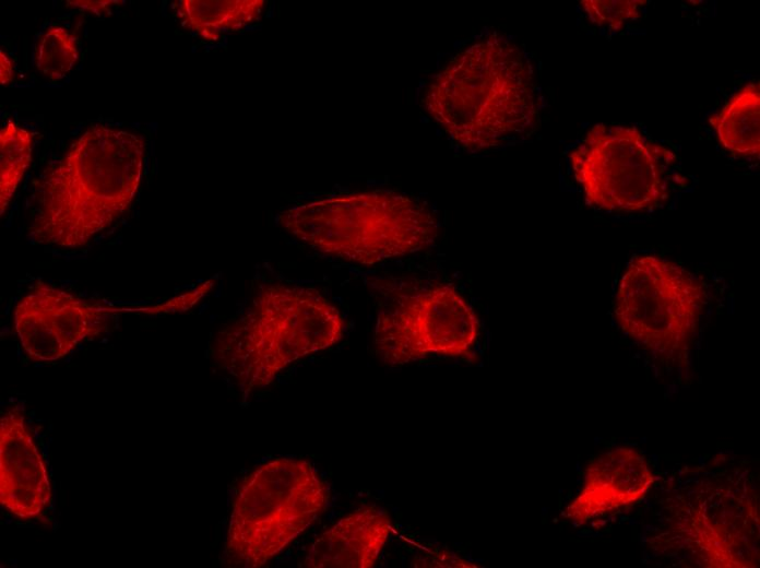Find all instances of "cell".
<instances>
[{"label":"cell","mask_w":760,"mask_h":568,"mask_svg":"<svg viewBox=\"0 0 760 568\" xmlns=\"http://www.w3.org/2000/svg\"><path fill=\"white\" fill-rule=\"evenodd\" d=\"M111 3H112V1H109V0H105V1H68L69 5H74V7L83 8L86 10H93V11L106 10Z\"/></svg>","instance_id":"cell-21"},{"label":"cell","mask_w":760,"mask_h":568,"mask_svg":"<svg viewBox=\"0 0 760 568\" xmlns=\"http://www.w3.org/2000/svg\"><path fill=\"white\" fill-rule=\"evenodd\" d=\"M391 531V518L384 509L360 507L341 518L311 544L304 566L370 568L377 563Z\"/></svg>","instance_id":"cell-13"},{"label":"cell","mask_w":760,"mask_h":568,"mask_svg":"<svg viewBox=\"0 0 760 568\" xmlns=\"http://www.w3.org/2000/svg\"><path fill=\"white\" fill-rule=\"evenodd\" d=\"M423 105L459 146L472 152L525 134L538 117L529 60L515 43L496 33L453 56L425 88Z\"/></svg>","instance_id":"cell-2"},{"label":"cell","mask_w":760,"mask_h":568,"mask_svg":"<svg viewBox=\"0 0 760 568\" xmlns=\"http://www.w3.org/2000/svg\"><path fill=\"white\" fill-rule=\"evenodd\" d=\"M119 311L37 281L16 303L13 321L25 353L34 360L50 363L103 335Z\"/></svg>","instance_id":"cell-9"},{"label":"cell","mask_w":760,"mask_h":568,"mask_svg":"<svg viewBox=\"0 0 760 568\" xmlns=\"http://www.w3.org/2000/svg\"><path fill=\"white\" fill-rule=\"evenodd\" d=\"M339 309L318 289L273 283L215 336L213 358L245 395L343 338Z\"/></svg>","instance_id":"cell-3"},{"label":"cell","mask_w":760,"mask_h":568,"mask_svg":"<svg viewBox=\"0 0 760 568\" xmlns=\"http://www.w3.org/2000/svg\"><path fill=\"white\" fill-rule=\"evenodd\" d=\"M213 286L212 281H206L202 283L199 287L191 292H187L180 296H176L163 304H158L149 309H145V313H167L185 311L191 308L199 299H201Z\"/></svg>","instance_id":"cell-19"},{"label":"cell","mask_w":760,"mask_h":568,"mask_svg":"<svg viewBox=\"0 0 760 568\" xmlns=\"http://www.w3.org/2000/svg\"><path fill=\"white\" fill-rule=\"evenodd\" d=\"M145 139L133 131L92 125L45 174L28 229L34 244L86 246L131 206L139 189Z\"/></svg>","instance_id":"cell-1"},{"label":"cell","mask_w":760,"mask_h":568,"mask_svg":"<svg viewBox=\"0 0 760 568\" xmlns=\"http://www.w3.org/2000/svg\"><path fill=\"white\" fill-rule=\"evenodd\" d=\"M13 80V63L10 57L0 50V83L3 86L9 85Z\"/></svg>","instance_id":"cell-20"},{"label":"cell","mask_w":760,"mask_h":568,"mask_svg":"<svg viewBox=\"0 0 760 568\" xmlns=\"http://www.w3.org/2000/svg\"><path fill=\"white\" fill-rule=\"evenodd\" d=\"M280 225L314 250L373 265L430 248L438 218L427 203L394 190L340 193L292 206Z\"/></svg>","instance_id":"cell-4"},{"label":"cell","mask_w":760,"mask_h":568,"mask_svg":"<svg viewBox=\"0 0 760 568\" xmlns=\"http://www.w3.org/2000/svg\"><path fill=\"white\" fill-rule=\"evenodd\" d=\"M47 465L23 411L5 410L0 417V502L14 517L31 520L50 505Z\"/></svg>","instance_id":"cell-11"},{"label":"cell","mask_w":760,"mask_h":568,"mask_svg":"<svg viewBox=\"0 0 760 568\" xmlns=\"http://www.w3.org/2000/svg\"><path fill=\"white\" fill-rule=\"evenodd\" d=\"M640 0H583L580 2L587 19L597 26L620 29L629 20L640 15Z\"/></svg>","instance_id":"cell-18"},{"label":"cell","mask_w":760,"mask_h":568,"mask_svg":"<svg viewBox=\"0 0 760 568\" xmlns=\"http://www.w3.org/2000/svg\"><path fill=\"white\" fill-rule=\"evenodd\" d=\"M569 159L587 204L610 213L652 211L680 180L676 153L632 126H593Z\"/></svg>","instance_id":"cell-6"},{"label":"cell","mask_w":760,"mask_h":568,"mask_svg":"<svg viewBox=\"0 0 760 568\" xmlns=\"http://www.w3.org/2000/svg\"><path fill=\"white\" fill-rule=\"evenodd\" d=\"M758 509L737 493L716 494L701 502L686 520L684 539L708 567L755 566L758 557Z\"/></svg>","instance_id":"cell-10"},{"label":"cell","mask_w":760,"mask_h":568,"mask_svg":"<svg viewBox=\"0 0 760 568\" xmlns=\"http://www.w3.org/2000/svg\"><path fill=\"white\" fill-rule=\"evenodd\" d=\"M264 3L263 0H181L176 13L185 27L215 42L222 34L257 21Z\"/></svg>","instance_id":"cell-15"},{"label":"cell","mask_w":760,"mask_h":568,"mask_svg":"<svg viewBox=\"0 0 760 568\" xmlns=\"http://www.w3.org/2000/svg\"><path fill=\"white\" fill-rule=\"evenodd\" d=\"M482 323L470 300L452 284L435 282L394 294L379 310L373 346L387 365L430 357L473 355Z\"/></svg>","instance_id":"cell-8"},{"label":"cell","mask_w":760,"mask_h":568,"mask_svg":"<svg viewBox=\"0 0 760 568\" xmlns=\"http://www.w3.org/2000/svg\"><path fill=\"white\" fill-rule=\"evenodd\" d=\"M715 135L723 147L738 157H758L760 153V87L750 82L734 93L711 116Z\"/></svg>","instance_id":"cell-14"},{"label":"cell","mask_w":760,"mask_h":568,"mask_svg":"<svg viewBox=\"0 0 760 568\" xmlns=\"http://www.w3.org/2000/svg\"><path fill=\"white\" fill-rule=\"evenodd\" d=\"M329 500V486L310 462L276 458L262 463L234 498L227 563L242 568L266 565L316 521Z\"/></svg>","instance_id":"cell-5"},{"label":"cell","mask_w":760,"mask_h":568,"mask_svg":"<svg viewBox=\"0 0 760 568\" xmlns=\"http://www.w3.org/2000/svg\"><path fill=\"white\" fill-rule=\"evenodd\" d=\"M79 57L75 37L62 26L49 27L35 47L37 69L52 80L62 79Z\"/></svg>","instance_id":"cell-17"},{"label":"cell","mask_w":760,"mask_h":568,"mask_svg":"<svg viewBox=\"0 0 760 568\" xmlns=\"http://www.w3.org/2000/svg\"><path fill=\"white\" fill-rule=\"evenodd\" d=\"M654 476L644 457L633 448L618 447L596 457L586 468L583 486L565 509L577 524L642 499Z\"/></svg>","instance_id":"cell-12"},{"label":"cell","mask_w":760,"mask_h":568,"mask_svg":"<svg viewBox=\"0 0 760 568\" xmlns=\"http://www.w3.org/2000/svg\"><path fill=\"white\" fill-rule=\"evenodd\" d=\"M32 134L9 121L0 131V212L4 213L32 162Z\"/></svg>","instance_id":"cell-16"},{"label":"cell","mask_w":760,"mask_h":568,"mask_svg":"<svg viewBox=\"0 0 760 568\" xmlns=\"http://www.w3.org/2000/svg\"><path fill=\"white\" fill-rule=\"evenodd\" d=\"M708 301L705 284L694 273L653 255L628 263L615 294L619 328L656 356L686 363Z\"/></svg>","instance_id":"cell-7"}]
</instances>
